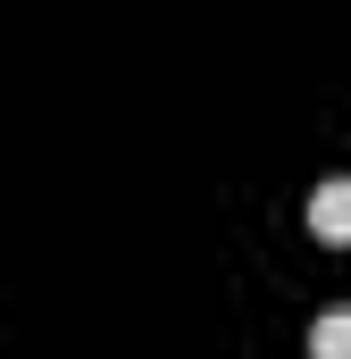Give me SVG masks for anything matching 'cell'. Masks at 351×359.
Returning a JSON list of instances; mask_svg holds the SVG:
<instances>
[{
    "instance_id": "1",
    "label": "cell",
    "mask_w": 351,
    "mask_h": 359,
    "mask_svg": "<svg viewBox=\"0 0 351 359\" xmlns=\"http://www.w3.org/2000/svg\"><path fill=\"white\" fill-rule=\"evenodd\" d=\"M310 234H318L326 251H351V176H335V184L310 192Z\"/></svg>"
},
{
    "instance_id": "2",
    "label": "cell",
    "mask_w": 351,
    "mask_h": 359,
    "mask_svg": "<svg viewBox=\"0 0 351 359\" xmlns=\"http://www.w3.org/2000/svg\"><path fill=\"white\" fill-rule=\"evenodd\" d=\"M310 359H351V309H326L310 326Z\"/></svg>"
}]
</instances>
